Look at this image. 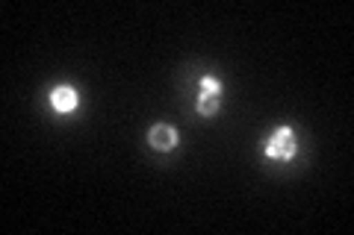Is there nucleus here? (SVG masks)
<instances>
[{
    "instance_id": "7ed1b4c3",
    "label": "nucleus",
    "mask_w": 354,
    "mask_h": 235,
    "mask_svg": "<svg viewBox=\"0 0 354 235\" xmlns=\"http://www.w3.org/2000/svg\"><path fill=\"white\" fill-rule=\"evenodd\" d=\"M77 103H80V97H77V92L71 85H57L50 88V109L59 112V115H68V112L77 109Z\"/></svg>"
},
{
    "instance_id": "f03ea898",
    "label": "nucleus",
    "mask_w": 354,
    "mask_h": 235,
    "mask_svg": "<svg viewBox=\"0 0 354 235\" xmlns=\"http://www.w3.org/2000/svg\"><path fill=\"white\" fill-rule=\"evenodd\" d=\"M177 141H180V136H177V130L171 124H153L148 130V144L153 150H174L177 147Z\"/></svg>"
},
{
    "instance_id": "f257e3e1",
    "label": "nucleus",
    "mask_w": 354,
    "mask_h": 235,
    "mask_svg": "<svg viewBox=\"0 0 354 235\" xmlns=\"http://www.w3.org/2000/svg\"><path fill=\"white\" fill-rule=\"evenodd\" d=\"M263 153L269 159H278V162H290L295 159L298 153V139H295V130L292 127H278L263 144Z\"/></svg>"
},
{
    "instance_id": "20e7f679",
    "label": "nucleus",
    "mask_w": 354,
    "mask_h": 235,
    "mask_svg": "<svg viewBox=\"0 0 354 235\" xmlns=\"http://www.w3.org/2000/svg\"><path fill=\"white\" fill-rule=\"evenodd\" d=\"M198 97H213V100H221V83L216 76H201V83H198Z\"/></svg>"
}]
</instances>
